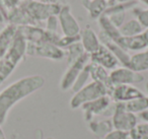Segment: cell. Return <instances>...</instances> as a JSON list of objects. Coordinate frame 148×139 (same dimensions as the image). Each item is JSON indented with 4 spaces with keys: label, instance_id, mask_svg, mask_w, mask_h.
<instances>
[{
    "label": "cell",
    "instance_id": "5bb4252c",
    "mask_svg": "<svg viewBox=\"0 0 148 139\" xmlns=\"http://www.w3.org/2000/svg\"><path fill=\"white\" fill-rule=\"evenodd\" d=\"M88 69L90 77L92 78V81L101 83L106 86L108 89V94H111L112 89L114 88V84L111 81L110 73L106 68L101 67L99 64H95L93 62H88Z\"/></svg>",
    "mask_w": 148,
    "mask_h": 139
},
{
    "label": "cell",
    "instance_id": "3957f363",
    "mask_svg": "<svg viewBox=\"0 0 148 139\" xmlns=\"http://www.w3.org/2000/svg\"><path fill=\"white\" fill-rule=\"evenodd\" d=\"M21 8L29 17L33 25L46 21L52 15H58L61 6L59 3H44L38 0H23L19 2Z\"/></svg>",
    "mask_w": 148,
    "mask_h": 139
},
{
    "label": "cell",
    "instance_id": "277c9868",
    "mask_svg": "<svg viewBox=\"0 0 148 139\" xmlns=\"http://www.w3.org/2000/svg\"><path fill=\"white\" fill-rule=\"evenodd\" d=\"M103 96H109L106 86L99 82L91 81L90 83H87L81 89H79L73 94V96L70 100V108L73 110L78 109L82 105L101 98Z\"/></svg>",
    "mask_w": 148,
    "mask_h": 139
},
{
    "label": "cell",
    "instance_id": "4dcf8cb0",
    "mask_svg": "<svg viewBox=\"0 0 148 139\" xmlns=\"http://www.w3.org/2000/svg\"><path fill=\"white\" fill-rule=\"evenodd\" d=\"M1 2L3 3L4 7L6 8L7 12H9L11 9H13L15 6L18 5V3L21 2V0H1Z\"/></svg>",
    "mask_w": 148,
    "mask_h": 139
},
{
    "label": "cell",
    "instance_id": "4316f807",
    "mask_svg": "<svg viewBox=\"0 0 148 139\" xmlns=\"http://www.w3.org/2000/svg\"><path fill=\"white\" fill-rule=\"evenodd\" d=\"M134 14L136 17V19L138 23L141 25L143 29H147L148 28V8L145 9H140L135 8L134 9Z\"/></svg>",
    "mask_w": 148,
    "mask_h": 139
},
{
    "label": "cell",
    "instance_id": "e575fe53",
    "mask_svg": "<svg viewBox=\"0 0 148 139\" xmlns=\"http://www.w3.org/2000/svg\"><path fill=\"white\" fill-rule=\"evenodd\" d=\"M0 139H6V137H5V134H4V132H3L1 126H0Z\"/></svg>",
    "mask_w": 148,
    "mask_h": 139
},
{
    "label": "cell",
    "instance_id": "484cf974",
    "mask_svg": "<svg viewBox=\"0 0 148 139\" xmlns=\"http://www.w3.org/2000/svg\"><path fill=\"white\" fill-rule=\"evenodd\" d=\"M148 135V123H138L129 132L130 139H143Z\"/></svg>",
    "mask_w": 148,
    "mask_h": 139
},
{
    "label": "cell",
    "instance_id": "1f68e13d",
    "mask_svg": "<svg viewBox=\"0 0 148 139\" xmlns=\"http://www.w3.org/2000/svg\"><path fill=\"white\" fill-rule=\"evenodd\" d=\"M7 14H8V12H7L6 8H5L3 3L1 2V0H0V23H6Z\"/></svg>",
    "mask_w": 148,
    "mask_h": 139
},
{
    "label": "cell",
    "instance_id": "60d3db41",
    "mask_svg": "<svg viewBox=\"0 0 148 139\" xmlns=\"http://www.w3.org/2000/svg\"><path fill=\"white\" fill-rule=\"evenodd\" d=\"M143 139H148V135H147V136H146V137H144Z\"/></svg>",
    "mask_w": 148,
    "mask_h": 139
},
{
    "label": "cell",
    "instance_id": "44dd1931",
    "mask_svg": "<svg viewBox=\"0 0 148 139\" xmlns=\"http://www.w3.org/2000/svg\"><path fill=\"white\" fill-rule=\"evenodd\" d=\"M97 21H99V25L101 29V32L103 34H106L111 40H113L114 42L117 43L118 40L122 37L119 32V29L116 28L106 15H101Z\"/></svg>",
    "mask_w": 148,
    "mask_h": 139
},
{
    "label": "cell",
    "instance_id": "6da1fadb",
    "mask_svg": "<svg viewBox=\"0 0 148 139\" xmlns=\"http://www.w3.org/2000/svg\"><path fill=\"white\" fill-rule=\"evenodd\" d=\"M45 84L42 75H29L19 78L0 92V126L4 124L10 110L23 98H27Z\"/></svg>",
    "mask_w": 148,
    "mask_h": 139
},
{
    "label": "cell",
    "instance_id": "9a60e30c",
    "mask_svg": "<svg viewBox=\"0 0 148 139\" xmlns=\"http://www.w3.org/2000/svg\"><path fill=\"white\" fill-rule=\"evenodd\" d=\"M79 36H80V44L82 45L85 53L89 54V55L97 51L99 48V46L101 45L99 36L88 25L83 30H81Z\"/></svg>",
    "mask_w": 148,
    "mask_h": 139
},
{
    "label": "cell",
    "instance_id": "2e32d148",
    "mask_svg": "<svg viewBox=\"0 0 148 139\" xmlns=\"http://www.w3.org/2000/svg\"><path fill=\"white\" fill-rule=\"evenodd\" d=\"M117 44L126 51H143L148 47L142 34L134 37H121Z\"/></svg>",
    "mask_w": 148,
    "mask_h": 139
},
{
    "label": "cell",
    "instance_id": "ac0fdd59",
    "mask_svg": "<svg viewBox=\"0 0 148 139\" xmlns=\"http://www.w3.org/2000/svg\"><path fill=\"white\" fill-rule=\"evenodd\" d=\"M91 19H99L108 8V0H81Z\"/></svg>",
    "mask_w": 148,
    "mask_h": 139
},
{
    "label": "cell",
    "instance_id": "30bf717a",
    "mask_svg": "<svg viewBox=\"0 0 148 139\" xmlns=\"http://www.w3.org/2000/svg\"><path fill=\"white\" fill-rule=\"evenodd\" d=\"M111 103L112 100L110 96H103L101 98H99L97 100L82 105L80 108L83 112L84 120L88 123L90 121L95 120V117L103 115V113L111 106Z\"/></svg>",
    "mask_w": 148,
    "mask_h": 139
},
{
    "label": "cell",
    "instance_id": "d6986e66",
    "mask_svg": "<svg viewBox=\"0 0 148 139\" xmlns=\"http://www.w3.org/2000/svg\"><path fill=\"white\" fill-rule=\"evenodd\" d=\"M88 128L91 133L99 138H103L112 130H114L112 119H103L101 121L92 120L88 122Z\"/></svg>",
    "mask_w": 148,
    "mask_h": 139
},
{
    "label": "cell",
    "instance_id": "b9f144b4",
    "mask_svg": "<svg viewBox=\"0 0 148 139\" xmlns=\"http://www.w3.org/2000/svg\"><path fill=\"white\" fill-rule=\"evenodd\" d=\"M21 1H23V0H21Z\"/></svg>",
    "mask_w": 148,
    "mask_h": 139
},
{
    "label": "cell",
    "instance_id": "7402d4cb",
    "mask_svg": "<svg viewBox=\"0 0 148 139\" xmlns=\"http://www.w3.org/2000/svg\"><path fill=\"white\" fill-rule=\"evenodd\" d=\"M119 32L122 37H134L143 33V28L141 27L137 19H130L127 23H124L121 28H119Z\"/></svg>",
    "mask_w": 148,
    "mask_h": 139
},
{
    "label": "cell",
    "instance_id": "f1b7e54d",
    "mask_svg": "<svg viewBox=\"0 0 148 139\" xmlns=\"http://www.w3.org/2000/svg\"><path fill=\"white\" fill-rule=\"evenodd\" d=\"M103 139H130V138H129V133L128 132L114 129L109 134L106 135Z\"/></svg>",
    "mask_w": 148,
    "mask_h": 139
},
{
    "label": "cell",
    "instance_id": "d4e9b609",
    "mask_svg": "<svg viewBox=\"0 0 148 139\" xmlns=\"http://www.w3.org/2000/svg\"><path fill=\"white\" fill-rule=\"evenodd\" d=\"M89 78H90V74H89L88 63H87L86 66L83 68L82 71L79 73L78 76H77V78H76V80H75V82H74V84L72 85V87H71L72 92L75 94V92H78L79 89H81L83 86H85L87 84V81H88Z\"/></svg>",
    "mask_w": 148,
    "mask_h": 139
},
{
    "label": "cell",
    "instance_id": "cb8c5ba5",
    "mask_svg": "<svg viewBox=\"0 0 148 139\" xmlns=\"http://www.w3.org/2000/svg\"><path fill=\"white\" fill-rule=\"evenodd\" d=\"M64 51H65V56H66V59H67L68 65L74 63V62L76 61V60H78L85 53L80 42L72 44L69 47L66 48V50H64Z\"/></svg>",
    "mask_w": 148,
    "mask_h": 139
},
{
    "label": "cell",
    "instance_id": "5b68a950",
    "mask_svg": "<svg viewBox=\"0 0 148 139\" xmlns=\"http://www.w3.org/2000/svg\"><path fill=\"white\" fill-rule=\"evenodd\" d=\"M27 55L59 61L65 57V51L49 42L27 43Z\"/></svg>",
    "mask_w": 148,
    "mask_h": 139
},
{
    "label": "cell",
    "instance_id": "8d00e7d4",
    "mask_svg": "<svg viewBox=\"0 0 148 139\" xmlns=\"http://www.w3.org/2000/svg\"><path fill=\"white\" fill-rule=\"evenodd\" d=\"M118 3H124V2H130V1H134V0H116Z\"/></svg>",
    "mask_w": 148,
    "mask_h": 139
},
{
    "label": "cell",
    "instance_id": "e0dca14e",
    "mask_svg": "<svg viewBox=\"0 0 148 139\" xmlns=\"http://www.w3.org/2000/svg\"><path fill=\"white\" fill-rule=\"evenodd\" d=\"M17 27L10 23H7L0 32V60L6 54L15 37Z\"/></svg>",
    "mask_w": 148,
    "mask_h": 139
},
{
    "label": "cell",
    "instance_id": "f35d334b",
    "mask_svg": "<svg viewBox=\"0 0 148 139\" xmlns=\"http://www.w3.org/2000/svg\"><path fill=\"white\" fill-rule=\"evenodd\" d=\"M146 89H147V92H148V83L146 84Z\"/></svg>",
    "mask_w": 148,
    "mask_h": 139
},
{
    "label": "cell",
    "instance_id": "8992f818",
    "mask_svg": "<svg viewBox=\"0 0 148 139\" xmlns=\"http://www.w3.org/2000/svg\"><path fill=\"white\" fill-rule=\"evenodd\" d=\"M111 119L114 129L125 131L128 133L138 124L136 115L126 110L125 103H115V109Z\"/></svg>",
    "mask_w": 148,
    "mask_h": 139
},
{
    "label": "cell",
    "instance_id": "8fae6325",
    "mask_svg": "<svg viewBox=\"0 0 148 139\" xmlns=\"http://www.w3.org/2000/svg\"><path fill=\"white\" fill-rule=\"evenodd\" d=\"M109 96L115 103H127L144 96V94L131 84H120L114 86Z\"/></svg>",
    "mask_w": 148,
    "mask_h": 139
},
{
    "label": "cell",
    "instance_id": "83f0119b",
    "mask_svg": "<svg viewBox=\"0 0 148 139\" xmlns=\"http://www.w3.org/2000/svg\"><path fill=\"white\" fill-rule=\"evenodd\" d=\"M110 19L112 23L115 25L116 28H121L123 25V23H125V19H126V12H120V13H114L111 14L109 17H107Z\"/></svg>",
    "mask_w": 148,
    "mask_h": 139
},
{
    "label": "cell",
    "instance_id": "ba28073f",
    "mask_svg": "<svg viewBox=\"0 0 148 139\" xmlns=\"http://www.w3.org/2000/svg\"><path fill=\"white\" fill-rule=\"evenodd\" d=\"M89 54L84 53L78 60L74 62V63L68 65L67 70L62 76V79L60 81V88L63 92H66L68 89H71L72 85L74 84L75 80H76L77 76L79 75L83 68L86 66V64L89 61Z\"/></svg>",
    "mask_w": 148,
    "mask_h": 139
},
{
    "label": "cell",
    "instance_id": "603a6c76",
    "mask_svg": "<svg viewBox=\"0 0 148 139\" xmlns=\"http://www.w3.org/2000/svg\"><path fill=\"white\" fill-rule=\"evenodd\" d=\"M125 108L128 112L132 114H140L148 109V96H142L135 100L125 103Z\"/></svg>",
    "mask_w": 148,
    "mask_h": 139
},
{
    "label": "cell",
    "instance_id": "ab89813d",
    "mask_svg": "<svg viewBox=\"0 0 148 139\" xmlns=\"http://www.w3.org/2000/svg\"><path fill=\"white\" fill-rule=\"evenodd\" d=\"M46 139H54V138H52V137H48V138H46Z\"/></svg>",
    "mask_w": 148,
    "mask_h": 139
},
{
    "label": "cell",
    "instance_id": "836d02e7",
    "mask_svg": "<svg viewBox=\"0 0 148 139\" xmlns=\"http://www.w3.org/2000/svg\"><path fill=\"white\" fill-rule=\"evenodd\" d=\"M142 36H143L144 40H145L146 43H147V45H148V28L143 32V33H142Z\"/></svg>",
    "mask_w": 148,
    "mask_h": 139
},
{
    "label": "cell",
    "instance_id": "52a82bcc",
    "mask_svg": "<svg viewBox=\"0 0 148 139\" xmlns=\"http://www.w3.org/2000/svg\"><path fill=\"white\" fill-rule=\"evenodd\" d=\"M57 17L63 36H66V37L79 36L81 32L80 25L76 19L74 17V15L72 14L69 5H62Z\"/></svg>",
    "mask_w": 148,
    "mask_h": 139
},
{
    "label": "cell",
    "instance_id": "7a4b0ae2",
    "mask_svg": "<svg viewBox=\"0 0 148 139\" xmlns=\"http://www.w3.org/2000/svg\"><path fill=\"white\" fill-rule=\"evenodd\" d=\"M25 55H27V42L17 29L15 37L8 51L0 60V85L11 75V73L23 61Z\"/></svg>",
    "mask_w": 148,
    "mask_h": 139
},
{
    "label": "cell",
    "instance_id": "4fadbf2b",
    "mask_svg": "<svg viewBox=\"0 0 148 139\" xmlns=\"http://www.w3.org/2000/svg\"><path fill=\"white\" fill-rule=\"evenodd\" d=\"M99 41H101V44L106 46V47L114 54V56L117 58L119 63L122 64V66L128 67L131 55H129V53H128L126 50H124L122 47H120L116 42H114L113 40L110 39V38L108 37L106 34H103L101 31V33L99 34Z\"/></svg>",
    "mask_w": 148,
    "mask_h": 139
},
{
    "label": "cell",
    "instance_id": "9c48e42d",
    "mask_svg": "<svg viewBox=\"0 0 148 139\" xmlns=\"http://www.w3.org/2000/svg\"><path fill=\"white\" fill-rule=\"evenodd\" d=\"M112 83L115 85L120 84H133L140 83L144 80V77L141 73L136 72L134 70L130 69L129 67H117L116 69L112 70L110 73Z\"/></svg>",
    "mask_w": 148,
    "mask_h": 139
},
{
    "label": "cell",
    "instance_id": "ffe728a7",
    "mask_svg": "<svg viewBox=\"0 0 148 139\" xmlns=\"http://www.w3.org/2000/svg\"><path fill=\"white\" fill-rule=\"evenodd\" d=\"M128 67L130 69L134 70L136 72L141 73L142 71L148 70V50L140 51L138 53L134 54L130 57L129 65Z\"/></svg>",
    "mask_w": 148,
    "mask_h": 139
},
{
    "label": "cell",
    "instance_id": "74e56055",
    "mask_svg": "<svg viewBox=\"0 0 148 139\" xmlns=\"http://www.w3.org/2000/svg\"><path fill=\"white\" fill-rule=\"evenodd\" d=\"M137 1H139V2L143 3V4H145L148 6V0H137Z\"/></svg>",
    "mask_w": 148,
    "mask_h": 139
},
{
    "label": "cell",
    "instance_id": "d6a6232c",
    "mask_svg": "<svg viewBox=\"0 0 148 139\" xmlns=\"http://www.w3.org/2000/svg\"><path fill=\"white\" fill-rule=\"evenodd\" d=\"M140 118L144 121V123H148V109L145 111H143L142 113H140Z\"/></svg>",
    "mask_w": 148,
    "mask_h": 139
},
{
    "label": "cell",
    "instance_id": "d590c367",
    "mask_svg": "<svg viewBox=\"0 0 148 139\" xmlns=\"http://www.w3.org/2000/svg\"><path fill=\"white\" fill-rule=\"evenodd\" d=\"M38 1H41L44 3H56V0H38Z\"/></svg>",
    "mask_w": 148,
    "mask_h": 139
},
{
    "label": "cell",
    "instance_id": "f546056e",
    "mask_svg": "<svg viewBox=\"0 0 148 139\" xmlns=\"http://www.w3.org/2000/svg\"><path fill=\"white\" fill-rule=\"evenodd\" d=\"M58 25H59V21H58L57 15H52L46 21V28L45 30L52 33H57Z\"/></svg>",
    "mask_w": 148,
    "mask_h": 139
},
{
    "label": "cell",
    "instance_id": "7c38bea8",
    "mask_svg": "<svg viewBox=\"0 0 148 139\" xmlns=\"http://www.w3.org/2000/svg\"><path fill=\"white\" fill-rule=\"evenodd\" d=\"M89 59H90V62L99 64L107 70L116 69L120 64L117 58L114 56V54L103 44L99 46V48L97 51L89 55Z\"/></svg>",
    "mask_w": 148,
    "mask_h": 139
}]
</instances>
